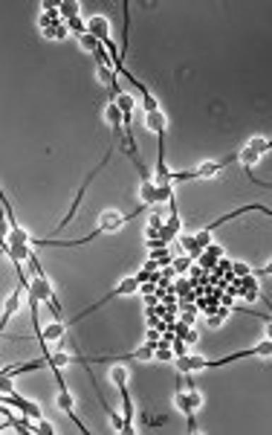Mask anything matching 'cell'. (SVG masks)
<instances>
[{
    "label": "cell",
    "instance_id": "obj_1",
    "mask_svg": "<svg viewBox=\"0 0 272 435\" xmlns=\"http://www.w3.org/2000/svg\"><path fill=\"white\" fill-rule=\"evenodd\" d=\"M244 357H272V339L266 337L264 343L247 349V351H235L229 357H218V360H206V357H189V354H179L177 357V371L183 375H191V371H203V368H220V366H229V363H237Z\"/></svg>",
    "mask_w": 272,
    "mask_h": 435
},
{
    "label": "cell",
    "instance_id": "obj_2",
    "mask_svg": "<svg viewBox=\"0 0 272 435\" xmlns=\"http://www.w3.org/2000/svg\"><path fill=\"white\" fill-rule=\"evenodd\" d=\"M232 163H240V151L229 154V157H223V160H211V163H203V166H197V169H191V171H171V174H168V180H171V183H189V180H208V177L220 174L223 169H229Z\"/></svg>",
    "mask_w": 272,
    "mask_h": 435
},
{
    "label": "cell",
    "instance_id": "obj_3",
    "mask_svg": "<svg viewBox=\"0 0 272 435\" xmlns=\"http://www.w3.org/2000/svg\"><path fill=\"white\" fill-rule=\"evenodd\" d=\"M110 380L116 383L119 395H122V415H125V429L122 432L131 435L134 432V400H131V389H128V380H131L128 368L122 363H113L110 366Z\"/></svg>",
    "mask_w": 272,
    "mask_h": 435
},
{
    "label": "cell",
    "instance_id": "obj_4",
    "mask_svg": "<svg viewBox=\"0 0 272 435\" xmlns=\"http://www.w3.org/2000/svg\"><path fill=\"white\" fill-rule=\"evenodd\" d=\"M139 285H142V278H139V276H131V278H125V282H122V285H119V288H113V290H110L107 296H102L99 302H93V305H90V307H87V310H81V314H78V317L67 320V325H76L78 320H84L87 314H93V310H99L102 305H107V302H113V299H119V296H128V293H136V288H139Z\"/></svg>",
    "mask_w": 272,
    "mask_h": 435
},
{
    "label": "cell",
    "instance_id": "obj_5",
    "mask_svg": "<svg viewBox=\"0 0 272 435\" xmlns=\"http://www.w3.org/2000/svg\"><path fill=\"white\" fill-rule=\"evenodd\" d=\"M174 407L186 415V429L189 432H197L200 426H197V418H194V403H191V397H189V392H186V378H183V371H179V386H177V395H174Z\"/></svg>",
    "mask_w": 272,
    "mask_h": 435
},
{
    "label": "cell",
    "instance_id": "obj_6",
    "mask_svg": "<svg viewBox=\"0 0 272 435\" xmlns=\"http://www.w3.org/2000/svg\"><path fill=\"white\" fill-rule=\"evenodd\" d=\"M23 296H29V285L20 282V285L15 288V293H12V296L6 299V305H4V317H0V331H6L9 320L18 314V307H20V299H23Z\"/></svg>",
    "mask_w": 272,
    "mask_h": 435
},
{
    "label": "cell",
    "instance_id": "obj_7",
    "mask_svg": "<svg viewBox=\"0 0 272 435\" xmlns=\"http://www.w3.org/2000/svg\"><path fill=\"white\" fill-rule=\"evenodd\" d=\"M247 148H249V151H255L258 157H261V154L272 151V140H264V137H252V140L247 142Z\"/></svg>",
    "mask_w": 272,
    "mask_h": 435
},
{
    "label": "cell",
    "instance_id": "obj_8",
    "mask_svg": "<svg viewBox=\"0 0 272 435\" xmlns=\"http://www.w3.org/2000/svg\"><path fill=\"white\" fill-rule=\"evenodd\" d=\"M78 9H81V4H78V0H64V4H58V12H61L67 21L78 18Z\"/></svg>",
    "mask_w": 272,
    "mask_h": 435
},
{
    "label": "cell",
    "instance_id": "obj_9",
    "mask_svg": "<svg viewBox=\"0 0 272 435\" xmlns=\"http://www.w3.org/2000/svg\"><path fill=\"white\" fill-rule=\"evenodd\" d=\"M232 273L240 276V278H247V276H252V267L244 264V261H235V264H232Z\"/></svg>",
    "mask_w": 272,
    "mask_h": 435
},
{
    "label": "cell",
    "instance_id": "obj_10",
    "mask_svg": "<svg viewBox=\"0 0 272 435\" xmlns=\"http://www.w3.org/2000/svg\"><path fill=\"white\" fill-rule=\"evenodd\" d=\"M252 276H255V278H261V276H272V264H266V267H258V270H252Z\"/></svg>",
    "mask_w": 272,
    "mask_h": 435
},
{
    "label": "cell",
    "instance_id": "obj_11",
    "mask_svg": "<svg viewBox=\"0 0 272 435\" xmlns=\"http://www.w3.org/2000/svg\"><path fill=\"white\" fill-rule=\"evenodd\" d=\"M183 250H189V253L194 256V235H189V238H183Z\"/></svg>",
    "mask_w": 272,
    "mask_h": 435
},
{
    "label": "cell",
    "instance_id": "obj_12",
    "mask_svg": "<svg viewBox=\"0 0 272 435\" xmlns=\"http://www.w3.org/2000/svg\"><path fill=\"white\" fill-rule=\"evenodd\" d=\"M223 314H226V310H223ZM223 314H218V317H211V320H208V325H220V322H223Z\"/></svg>",
    "mask_w": 272,
    "mask_h": 435
},
{
    "label": "cell",
    "instance_id": "obj_13",
    "mask_svg": "<svg viewBox=\"0 0 272 435\" xmlns=\"http://www.w3.org/2000/svg\"><path fill=\"white\" fill-rule=\"evenodd\" d=\"M183 339H186V343H197V334H194V331H189Z\"/></svg>",
    "mask_w": 272,
    "mask_h": 435
},
{
    "label": "cell",
    "instance_id": "obj_14",
    "mask_svg": "<svg viewBox=\"0 0 272 435\" xmlns=\"http://www.w3.org/2000/svg\"><path fill=\"white\" fill-rule=\"evenodd\" d=\"M264 302H266V299H264ZM266 305H269V302H266ZM269 310H272V305H269Z\"/></svg>",
    "mask_w": 272,
    "mask_h": 435
}]
</instances>
